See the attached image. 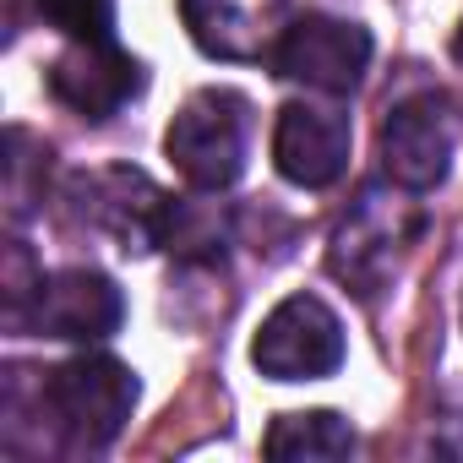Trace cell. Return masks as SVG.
I'll return each instance as SVG.
<instances>
[{"label":"cell","instance_id":"obj_1","mask_svg":"<svg viewBox=\"0 0 463 463\" xmlns=\"http://www.w3.org/2000/svg\"><path fill=\"white\" fill-rule=\"evenodd\" d=\"M420 229H425V213H420L414 191H403V185H365L354 196V207L344 213V223L333 229L327 268L354 295H376V289H387V279L398 273V262L420 241Z\"/></svg>","mask_w":463,"mask_h":463},{"label":"cell","instance_id":"obj_2","mask_svg":"<svg viewBox=\"0 0 463 463\" xmlns=\"http://www.w3.org/2000/svg\"><path fill=\"white\" fill-rule=\"evenodd\" d=\"M39 387H44L50 436L66 441L71 452H104L137 409V376L109 354H77L44 371Z\"/></svg>","mask_w":463,"mask_h":463},{"label":"cell","instance_id":"obj_3","mask_svg":"<svg viewBox=\"0 0 463 463\" xmlns=\"http://www.w3.org/2000/svg\"><path fill=\"white\" fill-rule=\"evenodd\" d=\"M61 207L77 229L109 235L126 257H142L175 235V202L142 169H77L61 191Z\"/></svg>","mask_w":463,"mask_h":463},{"label":"cell","instance_id":"obj_4","mask_svg":"<svg viewBox=\"0 0 463 463\" xmlns=\"http://www.w3.org/2000/svg\"><path fill=\"white\" fill-rule=\"evenodd\" d=\"M251 147V104L235 88H202L180 104V115L164 131L169 164L196 191H229L246 169Z\"/></svg>","mask_w":463,"mask_h":463},{"label":"cell","instance_id":"obj_5","mask_svg":"<svg viewBox=\"0 0 463 463\" xmlns=\"http://www.w3.org/2000/svg\"><path fill=\"white\" fill-rule=\"evenodd\" d=\"M251 365L268 382H322L344 365V322L322 295H289L251 338Z\"/></svg>","mask_w":463,"mask_h":463},{"label":"cell","instance_id":"obj_6","mask_svg":"<svg viewBox=\"0 0 463 463\" xmlns=\"http://www.w3.org/2000/svg\"><path fill=\"white\" fill-rule=\"evenodd\" d=\"M452 147H458V120L441 93H414V99L392 104V115L382 120V137H376L382 175L403 191L441 185L452 169Z\"/></svg>","mask_w":463,"mask_h":463},{"label":"cell","instance_id":"obj_7","mask_svg":"<svg viewBox=\"0 0 463 463\" xmlns=\"http://www.w3.org/2000/svg\"><path fill=\"white\" fill-rule=\"evenodd\" d=\"M279 77L306 82L327 99H344L365 82L371 66V33L360 23H338V17H300L284 28L279 50H273Z\"/></svg>","mask_w":463,"mask_h":463},{"label":"cell","instance_id":"obj_8","mask_svg":"<svg viewBox=\"0 0 463 463\" xmlns=\"http://www.w3.org/2000/svg\"><path fill=\"white\" fill-rule=\"evenodd\" d=\"M120 322H126V295L115 289V279H104L93 268H66V273L44 279L39 300L23 317V333L93 344V338H109Z\"/></svg>","mask_w":463,"mask_h":463},{"label":"cell","instance_id":"obj_9","mask_svg":"<svg viewBox=\"0 0 463 463\" xmlns=\"http://www.w3.org/2000/svg\"><path fill=\"white\" fill-rule=\"evenodd\" d=\"M50 93L82 120H109L142 93V66L115 39H71V50L50 66Z\"/></svg>","mask_w":463,"mask_h":463},{"label":"cell","instance_id":"obj_10","mask_svg":"<svg viewBox=\"0 0 463 463\" xmlns=\"http://www.w3.org/2000/svg\"><path fill=\"white\" fill-rule=\"evenodd\" d=\"M273 164L300 191L333 185L349 169V115L327 104H284L273 126Z\"/></svg>","mask_w":463,"mask_h":463},{"label":"cell","instance_id":"obj_11","mask_svg":"<svg viewBox=\"0 0 463 463\" xmlns=\"http://www.w3.org/2000/svg\"><path fill=\"white\" fill-rule=\"evenodd\" d=\"M289 0H180V17L202 55L213 61H257L284 39Z\"/></svg>","mask_w":463,"mask_h":463},{"label":"cell","instance_id":"obj_12","mask_svg":"<svg viewBox=\"0 0 463 463\" xmlns=\"http://www.w3.org/2000/svg\"><path fill=\"white\" fill-rule=\"evenodd\" d=\"M262 452L279 458V463H295V458H349L354 452V430L333 409H300V414H279L268 425Z\"/></svg>","mask_w":463,"mask_h":463},{"label":"cell","instance_id":"obj_13","mask_svg":"<svg viewBox=\"0 0 463 463\" xmlns=\"http://www.w3.org/2000/svg\"><path fill=\"white\" fill-rule=\"evenodd\" d=\"M39 17L66 39H115V0H39Z\"/></svg>","mask_w":463,"mask_h":463},{"label":"cell","instance_id":"obj_14","mask_svg":"<svg viewBox=\"0 0 463 463\" xmlns=\"http://www.w3.org/2000/svg\"><path fill=\"white\" fill-rule=\"evenodd\" d=\"M0 284H6V327L23 333V317H28V306L44 289V273L33 268V257H28L23 241H6V279H0Z\"/></svg>","mask_w":463,"mask_h":463},{"label":"cell","instance_id":"obj_15","mask_svg":"<svg viewBox=\"0 0 463 463\" xmlns=\"http://www.w3.org/2000/svg\"><path fill=\"white\" fill-rule=\"evenodd\" d=\"M452 55H458V61H463V28H458V39H452Z\"/></svg>","mask_w":463,"mask_h":463}]
</instances>
